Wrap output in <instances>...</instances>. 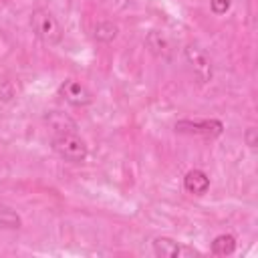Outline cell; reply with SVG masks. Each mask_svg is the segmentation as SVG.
I'll return each mask as SVG.
<instances>
[{
    "label": "cell",
    "mask_w": 258,
    "mask_h": 258,
    "mask_svg": "<svg viewBox=\"0 0 258 258\" xmlns=\"http://www.w3.org/2000/svg\"><path fill=\"white\" fill-rule=\"evenodd\" d=\"M145 44H147L149 52L155 58H159V60H171L173 58L175 46H173V40L167 36V32H163V30H149L147 36H145Z\"/></svg>",
    "instance_id": "7"
},
{
    "label": "cell",
    "mask_w": 258,
    "mask_h": 258,
    "mask_svg": "<svg viewBox=\"0 0 258 258\" xmlns=\"http://www.w3.org/2000/svg\"><path fill=\"white\" fill-rule=\"evenodd\" d=\"M230 8H232V0H210V10H212L216 16L226 14Z\"/></svg>",
    "instance_id": "14"
},
{
    "label": "cell",
    "mask_w": 258,
    "mask_h": 258,
    "mask_svg": "<svg viewBox=\"0 0 258 258\" xmlns=\"http://www.w3.org/2000/svg\"><path fill=\"white\" fill-rule=\"evenodd\" d=\"M183 189L189 196H204V194H208V189H210V175L204 169H200V167L189 169L183 175Z\"/></svg>",
    "instance_id": "9"
},
{
    "label": "cell",
    "mask_w": 258,
    "mask_h": 258,
    "mask_svg": "<svg viewBox=\"0 0 258 258\" xmlns=\"http://www.w3.org/2000/svg\"><path fill=\"white\" fill-rule=\"evenodd\" d=\"M20 226H22V218L18 216V212H14L10 206L0 204V228L18 230Z\"/></svg>",
    "instance_id": "12"
},
{
    "label": "cell",
    "mask_w": 258,
    "mask_h": 258,
    "mask_svg": "<svg viewBox=\"0 0 258 258\" xmlns=\"http://www.w3.org/2000/svg\"><path fill=\"white\" fill-rule=\"evenodd\" d=\"M30 30L42 44L48 46L60 44L64 36V28L48 8H34L30 12Z\"/></svg>",
    "instance_id": "1"
},
{
    "label": "cell",
    "mask_w": 258,
    "mask_h": 258,
    "mask_svg": "<svg viewBox=\"0 0 258 258\" xmlns=\"http://www.w3.org/2000/svg\"><path fill=\"white\" fill-rule=\"evenodd\" d=\"M58 97H60L64 103L73 105V107H89V105L93 103V93H91V89H89L85 83L77 81V79H67V81H62V83L58 85Z\"/></svg>",
    "instance_id": "6"
},
{
    "label": "cell",
    "mask_w": 258,
    "mask_h": 258,
    "mask_svg": "<svg viewBox=\"0 0 258 258\" xmlns=\"http://www.w3.org/2000/svg\"><path fill=\"white\" fill-rule=\"evenodd\" d=\"M42 119H44V123H46L54 133H73V131L79 129L77 121H75L69 113H64V111H60V109H48V111H44Z\"/></svg>",
    "instance_id": "8"
},
{
    "label": "cell",
    "mask_w": 258,
    "mask_h": 258,
    "mask_svg": "<svg viewBox=\"0 0 258 258\" xmlns=\"http://www.w3.org/2000/svg\"><path fill=\"white\" fill-rule=\"evenodd\" d=\"M238 248V240L234 234H218L212 242H210V252L214 256H232Z\"/></svg>",
    "instance_id": "10"
},
{
    "label": "cell",
    "mask_w": 258,
    "mask_h": 258,
    "mask_svg": "<svg viewBox=\"0 0 258 258\" xmlns=\"http://www.w3.org/2000/svg\"><path fill=\"white\" fill-rule=\"evenodd\" d=\"M224 123L220 119H179L173 123V131L181 135H196L206 139H216L224 133Z\"/></svg>",
    "instance_id": "4"
},
{
    "label": "cell",
    "mask_w": 258,
    "mask_h": 258,
    "mask_svg": "<svg viewBox=\"0 0 258 258\" xmlns=\"http://www.w3.org/2000/svg\"><path fill=\"white\" fill-rule=\"evenodd\" d=\"M151 250L157 258H194V256H202L200 250L185 246L169 236H155L151 240Z\"/></svg>",
    "instance_id": "5"
},
{
    "label": "cell",
    "mask_w": 258,
    "mask_h": 258,
    "mask_svg": "<svg viewBox=\"0 0 258 258\" xmlns=\"http://www.w3.org/2000/svg\"><path fill=\"white\" fill-rule=\"evenodd\" d=\"M183 58H185L194 79L200 85H206V83L212 81V77H214V62H212L210 54L206 52V48H202L196 42H187L183 46Z\"/></svg>",
    "instance_id": "3"
},
{
    "label": "cell",
    "mask_w": 258,
    "mask_h": 258,
    "mask_svg": "<svg viewBox=\"0 0 258 258\" xmlns=\"http://www.w3.org/2000/svg\"><path fill=\"white\" fill-rule=\"evenodd\" d=\"M50 147L60 159H64L69 163H83L89 157V145L77 131L54 133L50 139Z\"/></svg>",
    "instance_id": "2"
},
{
    "label": "cell",
    "mask_w": 258,
    "mask_h": 258,
    "mask_svg": "<svg viewBox=\"0 0 258 258\" xmlns=\"http://www.w3.org/2000/svg\"><path fill=\"white\" fill-rule=\"evenodd\" d=\"M14 97H16V85H14V81L8 75L0 73V103H10Z\"/></svg>",
    "instance_id": "13"
},
{
    "label": "cell",
    "mask_w": 258,
    "mask_h": 258,
    "mask_svg": "<svg viewBox=\"0 0 258 258\" xmlns=\"http://www.w3.org/2000/svg\"><path fill=\"white\" fill-rule=\"evenodd\" d=\"M117 36H119V26H117V22H113V20H101V22H97L95 28H93V38H95L97 42L109 44V42H113Z\"/></svg>",
    "instance_id": "11"
},
{
    "label": "cell",
    "mask_w": 258,
    "mask_h": 258,
    "mask_svg": "<svg viewBox=\"0 0 258 258\" xmlns=\"http://www.w3.org/2000/svg\"><path fill=\"white\" fill-rule=\"evenodd\" d=\"M244 141H246V145L250 147V149H256V145H258V135H256V127H248L246 131H244Z\"/></svg>",
    "instance_id": "15"
}]
</instances>
